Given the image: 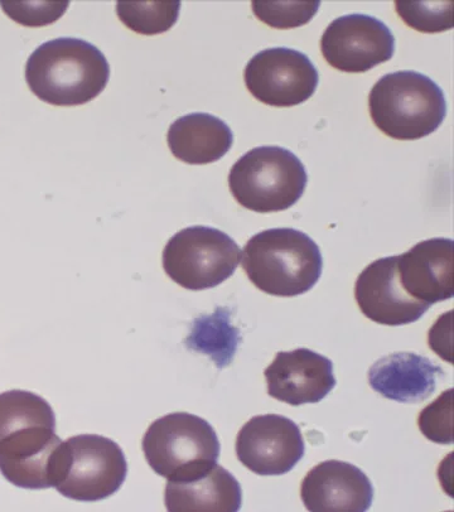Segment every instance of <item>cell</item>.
<instances>
[{
	"label": "cell",
	"instance_id": "1",
	"mask_svg": "<svg viewBox=\"0 0 454 512\" xmlns=\"http://www.w3.org/2000/svg\"><path fill=\"white\" fill-rule=\"evenodd\" d=\"M109 77L110 67L103 52L79 38L43 43L26 65L32 93L55 106L89 103L103 93Z\"/></svg>",
	"mask_w": 454,
	"mask_h": 512
},
{
	"label": "cell",
	"instance_id": "5",
	"mask_svg": "<svg viewBox=\"0 0 454 512\" xmlns=\"http://www.w3.org/2000/svg\"><path fill=\"white\" fill-rule=\"evenodd\" d=\"M142 447L148 465L168 481L209 470L220 457L215 429L205 419L188 413L158 418L144 434Z\"/></svg>",
	"mask_w": 454,
	"mask_h": 512
},
{
	"label": "cell",
	"instance_id": "4",
	"mask_svg": "<svg viewBox=\"0 0 454 512\" xmlns=\"http://www.w3.org/2000/svg\"><path fill=\"white\" fill-rule=\"evenodd\" d=\"M301 159L286 148L264 146L245 153L231 168V195L245 209L269 214L291 209L306 191Z\"/></svg>",
	"mask_w": 454,
	"mask_h": 512
},
{
	"label": "cell",
	"instance_id": "17",
	"mask_svg": "<svg viewBox=\"0 0 454 512\" xmlns=\"http://www.w3.org/2000/svg\"><path fill=\"white\" fill-rule=\"evenodd\" d=\"M241 502L240 483L217 463L198 475L168 481L164 492L169 512H236Z\"/></svg>",
	"mask_w": 454,
	"mask_h": 512
},
{
	"label": "cell",
	"instance_id": "24",
	"mask_svg": "<svg viewBox=\"0 0 454 512\" xmlns=\"http://www.w3.org/2000/svg\"><path fill=\"white\" fill-rule=\"evenodd\" d=\"M453 390L439 395L436 402L428 405L419 414L420 432L429 441L438 444L453 443Z\"/></svg>",
	"mask_w": 454,
	"mask_h": 512
},
{
	"label": "cell",
	"instance_id": "7",
	"mask_svg": "<svg viewBox=\"0 0 454 512\" xmlns=\"http://www.w3.org/2000/svg\"><path fill=\"white\" fill-rule=\"evenodd\" d=\"M122 448L109 438L82 434L67 439L55 489L67 499L95 502L118 492L127 478Z\"/></svg>",
	"mask_w": 454,
	"mask_h": 512
},
{
	"label": "cell",
	"instance_id": "16",
	"mask_svg": "<svg viewBox=\"0 0 454 512\" xmlns=\"http://www.w3.org/2000/svg\"><path fill=\"white\" fill-rule=\"evenodd\" d=\"M444 376L441 366L413 352H396L381 357L367 374L376 393L403 404L427 400Z\"/></svg>",
	"mask_w": 454,
	"mask_h": 512
},
{
	"label": "cell",
	"instance_id": "19",
	"mask_svg": "<svg viewBox=\"0 0 454 512\" xmlns=\"http://www.w3.org/2000/svg\"><path fill=\"white\" fill-rule=\"evenodd\" d=\"M230 318L229 309L222 307H217L214 315L198 317L186 340L188 349L209 356L219 369L229 366L241 341Z\"/></svg>",
	"mask_w": 454,
	"mask_h": 512
},
{
	"label": "cell",
	"instance_id": "3",
	"mask_svg": "<svg viewBox=\"0 0 454 512\" xmlns=\"http://www.w3.org/2000/svg\"><path fill=\"white\" fill-rule=\"evenodd\" d=\"M371 119L381 132L396 140H418L441 127L447 103L431 77L398 71L376 82L369 95Z\"/></svg>",
	"mask_w": 454,
	"mask_h": 512
},
{
	"label": "cell",
	"instance_id": "2",
	"mask_svg": "<svg viewBox=\"0 0 454 512\" xmlns=\"http://www.w3.org/2000/svg\"><path fill=\"white\" fill-rule=\"evenodd\" d=\"M241 264L255 287L274 297H298L320 280L323 259L318 245L302 231L270 229L246 243Z\"/></svg>",
	"mask_w": 454,
	"mask_h": 512
},
{
	"label": "cell",
	"instance_id": "13",
	"mask_svg": "<svg viewBox=\"0 0 454 512\" xmlns=\"http://www.w3.org/2000/svg\"><path fill=\"white\" fill-rule=\"evenodd\" d=\"M264 375L268 394L293 407L320 403L336 386L332 361L308 349L278 352Z\"/></svg>",
	"mask_w": 454,
	"mask_h": 512
},
{
	"label": "cell",
	"instance_id": "6",
	"mask_svg": "<svg viewBox=\"0 0 454 512\" xmlns=\"http://www.w3.org/2000/svg\"><path fill=\"white\" fill-rule=\"evenodd\" d=\"M241 250L229 235L207 226L178 231L163 250L164 272L188 291L215 288L233 277Z\"/></svg>",
	"mask_w": 454,
	"mask_h": 512
},
{
	"label": "cell",
	"instance_id": "10",
	"mask_svg": "<svg viewBox=\"0 0 454 512\" xmlns=\"http://www.w3.org/2000/svg\"><path fill=\"white\" fill-rule=\"evenodd\" d=\"M236 456L259 476H282L302 460L306 447L301 429L278 414L258 415L240 429Z\"/></svg>",
	"mask_w": 454,
	"mask_h": 512
},
{
	"label": "cell",
	"instance_id": "15",
	"mask_svg": "<svg viewBox=\"0 0 454 512\" xmlns=\"http://www.w3.org/2000/svg\"><path fill=\"white\" fill-rule=\"evenodd\" d=\"M453 241H420L403 255H398V274L404 291L415 301L432 306L448 301L454 294Z\"/></svg>",
	"mask_w": 454,
	"mask_h": 512
},
{
	"label": "cell",
	"instance_id": "12",
	"mask_svg": "<svg viewBox=\"0 0 454 512\" xmlns=\"http://www.w3.org/2000/svg\"><path fill=\"white\" fill-rule=\"evenodd\" d=\"M355 298L365 317L384 326L417 322L431 307L404 291L399 280L398 256L376 260L366 267L356 280Z\"/></svg>",
	"mask_w": 454,
	"mask_h": 512
},
{
	"label": "cell",
	"instance_id": "25",
	"mask_svg": "<svg viewBox=\"0 0 454 512\" xmlns=\"http://www.w3.org/2000/svg\"><path fill=\"white\" fill-rule=\"evenodd\" d=\"M0 7L22 26L42 27L64 16L69 2H0Z\"/></svg>",
	"mask_w": 454,
	"mask_h": 512
},
{
	"label": "cell",
	"instance_id": "22",
	"mask_svg": "<svg viewBox=\"0 0 454 512\" xmlns=\"http://www.w3.org/2000/svg\"><path fill=\"white\" fill-rule=\"evenodd\" d=\"M321 2L298 0V2H277V0H254L251 3L255 16L269 27L277 30H291L311 22L320 9Z\"/></svg>",
	"mask_w": 454,
	"mask_h": 512
},
{
	"label": "cell",
	"instance_id": "23",
	"mask_svg": "<svg viewBox=\"0 0 454 512\" xmlns=\"http://www.w3.org/2000/svg\"><path fill=\"white\" fill-rule=\"evenodd\" d=\"M395 9L413 30L422 33H441L453 28V0L448 2H395Z\"/></svg>",
	"mask_w": 454,
	"mask_h": 512
},
{
	"label": "cell",
	"instance_id": "14",
	"mask_svg": "<svg viewBox=\"0 0 454 512\" xmlns=\"http://www.w3.org/2000/svg\"><path fill=\"white\" fill-rule=\"evenodd\" d=\"M301 496L312 512H365L374 500V487L359 467L326 461L303 478Z\"/></svg>",
	"mask_w": 454,
	"mask_h": 512
},
{
	"label": "cell",
	"instance_id": "9",
	"mask_svg": "<svg viewBox=\"0 0 454 512\" xmlns=\"http://www.w3.org/2000/svg\"><path fill=\"white\" fill-rule=\"evenodd\" d=\"M395 38L383 22L366 14L335 19L321 38V52L333 69L364 74L393 59Z\"/></svg>",
	"mask_w": 454,
	"mask_h": 512
},
{
	"label": "cell",
	"instance_id": "11",
	"mask_svg": "<svg viewBox=\"0 0 454 512\" xmlns=\"http://www.w3.org/2000/svg\"><path fill=\"white\" fill-rule=\"evenodd\" d=\"M61 444L56 428L47 425L8 434L0 439V472L19 489L55 487Z\"/></svg>",
	"mask_w": 454,
	"mask_h": 512
},
{
	"label": "cell",
	"instance_id": "18",
	"mask_svg": "<svg viewBox=\"0 0 454 512\" xmlns=\"http://www.w3.org/2000/svg\"><path fill=\"white\" fill-rule=\"evenodd\" d=\"M168 147L178 161L210 164L230 151L234 135L225 122L210 114H188L169 127Z\"/></svg>",
	"mask_w": 454,
	"mask_h": 512
},
{
	"label": "cell",
	"instance_id": "21",
	"mask_svg": "<svg viewBox=\"0 0 454 512\" xmlns=\"http://www.w3.org/2000/svg\"><path fill=\"white\" fill-rule=\"evenodd\" d=\"M181 2L158 0V2H135L120 0L117 13L125 26L139 35L153 36L171 30L180 16Z\"/></svg>",
	"mask_w": 454,
	"mask_h": 512
},
{
	"label": "cell",
	"instance_id": "8",
	"mask_svg": "<svg viewBox=\"0 0 454 512\" xmlns=\"http://www.w3.org/2000/svg\"><path fill=\"white\" fill-rule=\"evenodd\" d=\"M318 71L307 55L292 48H268L246 65L245 84L263 104L291 108L316 93Z\"/></svg>",
	"mask_w": 454,
	"mask_h": 512
},
{
	"label": "cell",
	"instance_id": "20",
	"mask_svg": "<svg viewBox=\"0 0 454 512\" xmlns=\"http://www.w3.org/2000/svg\"><path fill=\"white\" fill-rule=\"evenodd\" d=\"M35 425L56 428V415L47 400L24 390L0 394V439Z\"/></svg>",
	"mask_w": 454,
	"mask_h": 512
}]
</instances>
